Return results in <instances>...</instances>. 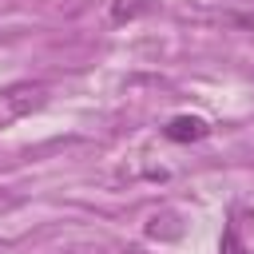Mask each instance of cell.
Masks as SVG:
<instances>
[{
	"label": "cell",
	"mask_w": 254,
	"mask_h": 254,
	"mask_svg": "<svg viewBox=\"0 0 254 254\" xmlns=\"http://www.w3.org/2000/svg\"><path fill=\"white\" fill-rule=\"evenodd\" d=\"M44 103H48V87L44 83H12L8 91H0L4 115H28V111H40Z\"/></svg>",
	"instance_id": "cell-1"
},
{
	"label": "cell",
	"mask_w": 254,
	"mask_h": 254,
	"mask_svg": "<svg viewBox=\"0 0 254 254\" xmlns=\"http://www.w3.org/2000/svg\"><path fill=\"white\" fill-rule=\"evenodd\" d=\"M163 135H167L171 143H198V139L210 135V127H206V119H198V115H175V119L163 127Z\"/></svg>",
	"instance_id": "cell-2"
},
{
	"label": "cell",
	"mask_w": 254,
	"mask_h": 254,
	"mask_svg": "<svg viewBox=\"0 0 254 254\" xmlns=\"http://www.w3.org/2000/svg\"><path fill=\"white\" fill-rule=\"evenodd\" d=\"M8 206H12V194H4V190H0V210H8Z\"/></svg>",
	"instance_id": "cell-3"
}]
</instances>
